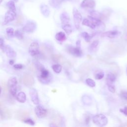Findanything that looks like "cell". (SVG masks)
<instances>
[{
	"label": "cell",
	"mask_w": 127,
	"mask_h": 127,
	"mask_svg": "<svg viewBox=\"0 0 127 127\" xmlns=\"http://www.w3.org/2000/svg\"><path fill=\"white\" fill-rule=\"evenodd\" d=\"M35 66L40 71V74L38 77L39 81L43 84L49 83L52 79V76L49 70L45 69L44 66L39 62L35 63Z\"/></svg>",
	"instance_id": "1"
},
{
	"label": "cell",
	"mask_w": 127,
	"mask_h": 127,
	"mask_svg": "<svg viewBox=\"0 0 127 127\" xmlns=\"http://www.w3.org/2000/svg\"><path fill=\"white\" fill-rule=\"evenodd\" d=\"M93 122L98 126L104 127L107 124L108 119L103 114H98L93 117Z\"/></svg>",
	"instance_id": "2"
},
{
	"label": "cell",
	"mask_w": 127,
	"mask_h": 127,
	"mask_svg": "<svg viewBox=\"0 0 127 127\" xmlns=\"http://www.w3.org/2000/svg\"><path fill=\"white\" fill-rule=\"evenodd\" d=\"M17 80L16 77H10L8 81L7 86L11 94L15 96L17 92Z\"/></svg>",
	"instance_id": "3"
},
{
	"label": "cell",
	"mask_w": 127,
	"mask_h": 127,
	"mask_svg": "<svg viewBox=\"0 0 127 127\" xmlns=\"http://www.w3.org/2000/svg\"><path fill=\"white\" fill-rule=\"evenodd\" d=\"M72 13L75 27L77 29H78L79 28L80 23L82 18V15L79 12V11L76 8H73Z\"/></svg>",
	"instance_id": "4"
},
{
	"label": "cell",
	"mask_w": 127,
	"mask_h": 127,
	"mask_svg": "<svg viewBox=\"0 0 127 127\" xmlns=\"http://www.w3.org/2000/svg\"><path fill=\"white\" fill-rule=\"evenodd\" d=\"M28 52L29 54L32 56H35L39 55L40 53L39 44L36 42L31 43L29 47Z\"/></svg>",
	"instance_id": "5"
},
{
	"label": "cell",
	"mask_w": 127,
	"mask_h": 127,
	"mask_svg": "<svg viewBox=\"0 0 127 127\" xmlns=\"http://www.w3.org/2000/svg\"><path fill=\"white\" fill-rule=\"evenodd\" d=\"M15 11L9 9L6 12L4 16V24H6L8 23L13 21L16 18V13Z\"/></svg>",
	"instance_id": "6"
},
{
	"label": "cell",
	"mask_w": 127,
	"mask_h": 127,
	"mask_svg": "<svg viewBox=\"0 0 127 127\" xmlns=\"http://www.w3.org/2000/svg\"><path fill=\"white\" fill-rule=\"evenodd\" d=\"M67 50L69 53L76 57H80L82 55V52L80 49V47L70 46L67 47Z\"/></svg>",
	"instance_id": "7"
},
{
	"label": "cell",
	"mask_w": 127,
	"mask_h": 127,
	"mask_svg": "<svg viewBox=\"0 0 127 127\" xmlns=\"http://www.w3.org/2000/svg\"><path fill=\"white\" fill-rule=\"evenodd\" d=\"M23 81L24 84L26 86H32L35 82L33 77L31 74L27 73L24 74Z\"/></svg>",
	"instance_id": "8"
},
{
	"label": "cell",
	"mask_w": 127,
	"mask_h": 127,
	"mask_svg": "<svg viewBox=\"0 0 127 127\" xmlns=\"http://www.w3.org/2000/svg\"><path fill=\"white\" fill-rule=\"evenodd\" d=\"M35 112L37 117L39 118H43L47 116L48 111L43 107L38 105L35 107Z\"/></svg>",
	"instance_id": "9"
},
{
	"label": "cell",
	"mask_w": 127,
	"mask_h": 127,
	"mask_svg": "<svg viewBox=\"0 0 127 127\" xmlns=\"http://www.w3.org/2000/svg\"><path fill=\"white\" fill-rule=\"evenodd\" d=\"M36 24L33 21H28L23 27V30L27 33L34 32L36 29Z\"/></svg>",
	"instance_id": "10"
},
{
	"label": "cell",
	"mask_w": 127,
	"mask_h": 127,
	"mask_svg": "<svg viewBox=\"0 0 127 127\" xmlns=\"http://www.w3.org/2000/svg\"><path fill=\"white\" fill-rule=\"evenodd\" d=\"M29 95L32 102L35 105H38L39 103V99L37 90L34 88H31L29 90Z\"/></svg>",
	"instance_id": "11"
},
{
	"label": "cell",
	"mask_w": 127,
	"mask_h": 127,
	"mask_svg": "<svg viewBox=\"0 0 127 127\" xmlns=\"http://www.w3.org/2000/svg\"><path fill=\"white\" fill-rule=\"evenodd\" d=\"M121 32L118 30H111L105 32L101 34V36L103 37H106L111 39H113L118 37L121 35Z\"/></svg>",
	"instance_id": "12"
},
{
	"label": "cell",
	"mask_w": 127,
	"mask_h": 127,
	"mask_svg": "<svg viewBox=\"0 0 127 127\" xmlns=\"http://www.w3.org/2000/svg\"><path fill=\"white\" fill-rule=\"evenodd\" d=\"M88 19L95 25L96 28L97 27V28L101 29H104V28L105 27V24L100 19L95 18L94 17L91 16V15H89L88 16Z\"/></svg>",
	"instance_id": "13"
},
{
	"label": "cell",
	"mask_w": 127,
	"mask_h": 127,
	"mask_svg": "<svg viewBox=\"0 0 127 127\" xmlns=\"http://www.w3.org/2000/svg\"><path fill=\"white\" fill-rule=\"evenodd\" d=\"M29 115V113L26 111L20 110L18 111L16 113L15 118L20 121H24L26 119Z\"/></svg>",
	"instance_id": "14"
},
{
	"label": "cell",
	"mask_w": 127,
	"mask_h": 127,
	"mask_svg": "<svg viewBox=\"0 0 127 127\" xmlns=\"http://www.w3.org/2000/svg\"><path fill=\"white\" fill-rule=\"evenodd\" d=\"M96 5L95 1L94 0H83L80 6L82 8H94Z\"/></svg>",
	"instance_id": "15"
},
{
	"label": "cell",
	"mask_w": 127,
	"mask_h": 127,
	"mask_svg": "<svg viewBox=\"0 0 127 127\" xmlns=\"http://www.w3.org/2000/svg\"><path fill=\"white\" fill-rule=\"evenodd\" d=\"M0 116L2 119H10L11 118V113L9 110L4 107L0 110Z\"/></svg>",
	"instance_id": "16"
},
{
	"label": "cell",
	"mask_w": 127,
	"mask_h": 127,
	"mask_svg": "<svg viewBox=\"0 0 127 127\" xmlns=\"http://www.w3.org/2000/svg\"><path fill=\"white\" fill-rule=\"evenodd\" d=\"M4 51L7 55V56L10 58H15L16 56V52L9 46H5L4 47Z\"/></svg>",
	"instance_id": "17"
},
{
	"label": "cell",
	"mask_w": 127,
	"mask_h": 127,
	"mask_svg": "<svg viewBox=\"0 0 127 127\" xmlns=\"http://www.w3.org/2000/svg\"><path fill=\"white\" fill-rule=\"evenodd\" d=\"M40 10L42 13V14L46 17H48L50 13V11L49 9V7L45 4H42L40 5Z\"/></svg>",
	"instance_id": "18"
},
{
	"label": "cell",
	"mask_w": 127,
	"mask_h": 127,
	"mask_svg": "<svg viewBox=\"0 0 127 127\" xmlns=\"http://www.w3.org/2000/svg\"><path fill=\"white\" fill-rule=\"evenodd\" d=\"M60 19L62 23V24H68L70 21V18L68 14L65 12H64L61 14Z\"/></svg>",
	"instance_id": "19"
},
{
	"label": "cell",
	"mask_w": 127,
	"mask_h": 127,
	"mask_svg": "<svg viewBox=\"0 0 127 127\" xmlns=\"http://www.w3.org/2000/svg\"><path fill=\"white\" fill-rule=\"evenodd\" d=\"M16 98L18 102L23 103L26 101V95L24 92H20L16 95Z\"/></svg>",
	"instance_id": "20"
},
{
	"label": "cell",
	"mask_w": 127,
	"mask_h": 127,
	"mask_svg": "<svg viewBox=\"0 0 127 127\" xmlns=\"http://www.w3.org/2000/svg\"><path fill=\"white\" fill-rule=\"evenodd\" d=\"M55 38L57 40L60 42L64 41L66 39V37L65 36V34L63 32H59L57 33L56 34Z\"/></svg>",
	"instance_id": "21"
},
{
	"label": "cell",
	"mask_w": 127,
	"mask_h": 127,
	"mask_svg": "<svg viewBox=\"0 0 127 127\" xmlns=\"http://www.w3.org/2000/svg\"><path fill=\"white\" fill-rule=\"evenodd\" d=\"M82 24L84 25L89 27L92 29H95L96 28L95 25L89 19H84L82 22Z\"/></svg>",
	"instance_id": "22"
},
{
	"label": "cell",
	"mask_w": 127,
	"mask_h": 127,
	"mask_svg": "<svg viewBox=\"0 0 127 127\" xmlns=\"http://www.w3.org/2000/svg\"><path fill=\"white\" fill-rule=\"evenodd\" d=\"M52 59L54 61L58 63H63L64 61V57L59 55H53L52 56Z\"/></svg>",
	"instance_id": "23"
},
{
	"label": "cell",
	"mask_w": 127,
	"mask_h": 127,
	"mask_svg": "<svg viewBox=\"0 0 127 127\" xmlns=\"http://www.w3.org/2000/svg\"><path fill=\"white\" fill-rule=\"evenodd\" d=\"M107 83H114L116 79V75L112 72H109L107 75Z\"/></svg>",
	"instance_id": "24"
},
{
	"label": "cell",
	"mask_w": 127,
	"mask_h": 127,
	"mask_svg": "<svg viewBox=\"0 0 127 127\" xmlns=\"http://www.w3.org/2000/svg\"><path fill=\"white\" fill-rule=\"evenodd\" d=\"M63 29L65 32V33L67 34V35H69L72 32V28L70 24H62V25Z\"/></svg>",
	"instance_id": "25"
},
{
	"label": "cell",
	"mask_w": 127,
	"mask_h": 127,
	"mask_svg": "<svg viewBox=\"0 0 127 127\" xmlns=\"http://www.w3.org/2000/svg\"><path fill=\"white\" fill-rule=\"evenodd\" d=\"M61 1L60 0H49V4L53 8H58L60 4Z\"/></svg>",
	"instance_id": "26"
},
{
	"label": "cell",
	"mask_w": 127,
	"mask_h": 127,
	"mask_svg": "<svg viewBox=\"0 0 127 127\" xmlns=\"http://www.w3.org/2000/svg\"><path fill=\"white\" fill-rule=\"evenodd\" d=\"M89 13L91 16L94 17L95 18H99L100 19L102 17V14L101 13L95 10H91L89 11Z\"/></svg>",
	"instance_id": "27"
},
{
	"label": "cell",
	"mask_w": 127,
	"mask_h": 127,
	"mask_svg": "<svg viewBox=\"0 0 127 127\" xmlns=\"http://www.w3.org/2000/svg\"><path fill=\"white\" fill-rule=\"evenodd\" d=\"M81 35L84 38V39L85 40V41H86L87 42H89L91 41V40L93 37V36L89 34L86 32H82L81 33Z\"/></svg>",
	"instance_id": "28"
},
{
	"label": "cell",
	"mask_w": 127,
	"mask_h": 127,
	"mask_svg": "<svg viewBox=\"0 0 127 127\" xmlns=\"http://www.w3.org/2000/svg\"><path fill=\"white\" fill-rule=\"evenodd\" d=\"M52 68L54 71H55L56 73H59L61 72L62 69V66L59 64H55L52 66Z\"/></svg>",
	"instance_id": "29"
},
{
	"label": "cell",
	"mask_w": 127,
	"mask_h": 127,
	"mask_svg": "<svg viewBox=\"0 0 127 127\" xmlns=\"http://www.w3.org/2000/svg\"><path fill=\"white\" fill-rule=\"evenodd\" d=\"M86 83L89 86L91 87H94L96 85L95 82L91 78H87L86 79Z\"/></svg>",
	"instance_id": "30"
},
{
	"label": "cell",
	"mask_w": 127,
	"mask_h": 127,
	"mask_svg": "<svg viewBox=\"0 0 127 127\" xmlns=\"http://www.w3.org/2000/svg\"><path fill=\"white\" fill-rule=\"evenodd\" d=\"M7 6L9 8V9H11L14 11L16 10V7L15 6L14 2L12 0L9 1L7 3Z\"/></svg>",
	"instance_id": "31"
},
{
	"label": "cell",
	"mask_w": 127,
	"mask_h": 127,
	"mask_svg": "<svg viewBox=\"0 0 127 127\" xmlns=\"http://www.w3.org/2000/svg\"><path fill=\"white\" fill-rule=\"evenodd\" d=\"M104 72L102 71H100L97 72L95 74V78L96 79L100 80V79H102L104 77Z\"/></svg>",
	"instance_id": "32"
},
{
	"label": "cell",
	"mask_w": 127,
	"mask_h": 127,
	"mask_svg": "<svg viewBox=\"0 0 127 127\" xmlns=\"http://www.w3.org/2000/svg\"><path fill=\"white\" fill-rule=\"evenodd\" d=\"M61 121V119L59 116H56L53 119V124L55 126H57L58 124H60Z\"/></svg>",
	"instance_id": "33"
},
{
	"label": "cell",
	"mask_w": 127,
	"mask_h": 127,
	"mask_svg": "<svg viewBox=\"0 0 127 127\" xmlns=\"http://www.w3.org/2000/svg\"><path fill=\"white\" fill-rule=\"evenodd\" d=\"M7 35L9 37H12L14 35V30L11 27H8L6 29Z\"/></svg>",
	"instance_id": "34"
},
{
	"label": "cell",
	"mask_w": 127,
	"mask_h": 127,
	"mask_svg": "<svg viewBox=\"0 0 127 127\" xmlns=\"http://www.w3.org/2000/svg\"><path fill=\"white\" fill-rule=\"evenodd\" d=\"M15 36L19 40H21L23 38L22 33L19 30H17L15 31Z\"/></svg>",
	"instance_id": "35"
},
{
	"label": "cell",
	"mask_w": 127,
	"mask_h": 127,
	"mask_svg": "<svg viewBox=\"0 0 127 127\" xmlns=\"http://www.w3.org/2000/svg\"><path fill=\"white\" fill-rule=\"evenodd\" d=\"M108 85V88L109 90L113 93H114L115 92V86L113 84V83H107Z\"/></svg>",
	"instance_id": "36"
},
{
	"label": "cell",
	"mask_w": 127,
	"mask_h": 127,
	"mask_svg": "<svg viewBox=\"0 0 127 127\" xmlns=\"http://www.w3.org/2000/svg\"><path fill=\"white\" fill-rule=\"evenodd\" d=\"M98 44H99V41L98 40H95L92 43V44H91V45L90 46V48L92 49L96 48L97 47V46L98 45Z\"/></svg>",
	"instance_id": "37"
},
{
	"label": "cell",
	"mask_w": 127,
	"mask_h": 127,
	"mask_svg": "<svg viewBox=\"0 0 127 127\" xmlns=\"http://www.w3.org/2000/svg\"><path fill=\"white\" fill-rule=\"evenodd\" d=\"M23 122L24 123H25L26 124H29V125H32V126H33V125H35L34 122L31 119L27 118L26 119L24 120Z\"/></svg>",
	"instance_id": "38"
},
{
	"label": "cell",
	"mask_w": 127,
	"mask_h": 127,
	"mask_svg": "<svg viewBox=\"0 0 127 127\" xmlns=\"http://www.w3.org/2000/svg\"><path fill=\"white\" fill-rule=\"evenodd\" d=\"M1 84H2V86L3 87V91L4 92V93H7V92H8L7 84H6V83L4 81H2L1 82Z\"/></svg>",
	"instance_id": "39"
},
{
	"label": "cell",
	"mask_w": 127,
	"mask_h": 127,
	"mask_svg": "<svg viewBox=\"0 0 127 127\" xmlns=\"http://www.w3.org/2000/svg\"><path fill=\"white\" fill-rule=\"evenodd\" d=\"M23 21V17L22 15H19L17 18V20H16V23L18 24H20L21 23H22Z\"/></svg>",
	"instance_id": "40"
},
{
	"label": "cell",
	"mask_w": 127,
	"mask_h": 127,
	"mask_svg": "<svg viewBox=\"0 0 127 127\" xmlns=\"http://www.w3.org/2000/svg\"><path fill=\"white\" fill-rule=\"evenodd\" d=\"M122 99L127 102V92H123L121 94Z\"/></svg>",
	"instance_id": "41"
},
{
	"label": "cell",
	"mask_w": 127,
	"mask_h": 127,
	"mask_svg": "<svg viewBox=\"0 0 127 127\" xmlns=\"http://www.w3.org/2000/svg\"><path fill=\"white\" fill-rule=\"evenodd\" d=\"M120 111L121 112L123 113L125 115L127 116V106H125L123 109H121Z\"/></svg>",
	"instance_id": "42"
},
{
	"label": "cell",
	"mask_w": 127,
	"mask_h": 127,
	"mask_svg": "<svg viewBox=\"0 0 127 127\" xmlns=\"http://www.w3.org/2000/svg\"><path fill=\"white\" fill-rule=\"evenodd\" d=\"M13 67L15 69H21L23 68V65L21 64H16L13 65Z\"/></svg>",
	"instance_id": "43"
},
{
	"label": "cell",
	"mask_w": 127,
	"mask_h": 127,
	"mask_svg": "<svg viewBox=\"0 0 127 127\" xmlns=\"http://www.w3.org/2000/svg\"><path fill=\"white\" fill-rule=\"evenodd\" d=\"M3 40L2 38H0V48L3 47Z\"/></svg>",
	"instance_id": "44"
},
{
	"label": "cell",
	"mask_w": 127,
	"mask_h": 127,
	"mask_svg": "<svg viewBox=\"0 0 127 127\" xmlns=\"http://www.w3.org/2000/svg\"><path fill=\"white\" fill-rule=\"evenodd\" d=\"M3 108H4V105L2 103V102L0 100V110H1Z\"/></svg>",
	"instance_id": "45"
},
{
	"label": "cell",
	"mask_w": 127,
	"mask_h": 127,
	"mask_svg": "<svg viewBox=\"0 0 127 127\" xmlns=\"http://www.w3.org/2000/svg\"><path fill=\"white\" fill-rule=\"evenodd\" d=\"M76 47H80V40H78L76 42Z\"/></svg>",
	"instance_id": "46"
},
{
	"label": "cell",
	"mask_w": 127,
	"mask_h": 127,
	"mask_svg": "<svg viewBox=\"0 0 127 127\" xmlns=\"http://www.w3.org/2000/svg\"><path fill=\"white\" fill-rule=\"evenodd\" d=\"M85 121H86V122L87 124H88V122H89V121H90V118H89V117H87V118H86V120H85Z\"/></svg>",
	"instance_id": "47"
},
{
	"label": "cell",
	"mask_w": 127,
	"mask_h": 127,
	"mask_svg": "<svg viewBox=\"0 0 127 127\" xmlns=\"http://www.w3.org/2000/svg\"><path fill=\"white\" fill-rule=\"evenodd\" d=\"M9 64H12L13 63H14V61L13 60H10L9 61Z\"/></svg>",
	"instance_id": "48"
},
{
	"label": "cell",
	"mask_w": 127,
	"mask_h": 127,
	"mask_svg": "<svg viewBox=\"0 0 127 127\" xmlns=\"http://www.w3.org/2000/svg\"><path fill=\"white\" fill-rule=\"evenodd\" d=\"M125 39H126V40L127 41V34L126 35V38H125Z\"/></svg>",
	"instance_id": "49"
},
{
	"label": "cell",
	"mask_w": 127,
	"mask_h": 127,
	"mask_svg": "<svg viewBox=\"0 0 127 127\" xmlns=\"http://www.w3.org/2000/svg\"><path fill=\"white\" fill-rule=\"evenodd\" d=\"M0 94H1V87L0 86Z\"/></svg>",
	"instance_id": "50"
},
{
	"label": "cell",
	"mask_w": 127,
	"mask_h": 127,
	"mask_svg": "<svg viewBox=\"0 0 127 127\" xmlns=\"http://www.w3.org/2000/svg\"><path fill=\"white\" fill-rule=\"evenodd\" d=\"M13 0L14 1H15V2H17V1H18V0Z\"/></svg>",
	"instance_id": "51"
},
{
	"label": "cell",
	"mask_w": 127,
	"mask_h": 127,
	"mask_svg": "<svg viewBox=\"0 0 127 127\" xmlns=\"http://www.w3.org/2000/svg\"><path fill=\"white\" fill-rule=\"evenodd\" d=\"M3 0H0V3H1V2Z\"/></svg>",
	"instance_id": "52"
},
{
	"label": "cell",
	"mask_w": 127,
	"mask_h": 127,
	"mask_svg": "<svg viewBox=\"0 0 127 127\" xmlns=\"http://www.w3.org/2000/svg\"></svg>",
	"instance_id": "53"
}]
</instances>
